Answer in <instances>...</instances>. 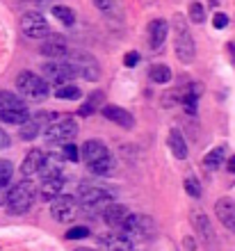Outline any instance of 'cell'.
<instances>
[{"label":"cell","mask_w":235,"mask_h":251,"mask_svg":"<svg viewBox=\"0 0 235 251\" xmlns=\"http://www.w3.org/2000/svg\"><path fill=\"white\" fill-rule=\"evenodd\" d=\"M153 233H156L153 219L146 215H128V219L121 226V235L131 247L137 242H146L149 238H153Z\"/></svg>","instance_id":"cell-3"},{"label":"cell","mask_w":235,"mask_h":251,"mask_svg":"<svg viewBox=\"0 0 235 251\" xmlns=\"http://www.w3.org/2000/svg\"><path fill=\"white\" fill-rule=\"evenodd\" d=\"M126 66H135V64H137V62H139V53H137V50H132V53H128V55H126Z\"/></svg>","instance_id":"cell-35"},{"label":"cell","mask_w":235,"mask_h":251,"mask_svg":"<svg viewBox=\"0 0 235 251\" xmlns=\"http://www.w3.org/2000/svg\"><path fill=\"white\" fill-rule=\"evenodd\" d=\"M62 158L64 160H69V162H78L80 160V153H78V149L69 142V144H64V149H62Z\"/></svg>","instance_id":"cell-31"},{"label":"cell","mask_w":235,"mask_h":251,"mask_svg":"<svg viewBox=\"0 0 235 251\" xmlns=\"http://www.w3.org/2000/svg\"><path fill=\"white\" fill-rule=\"evenodd\" d=\"M128 208L121 203H107L103 208V222L107 226H112V228H121L124 226V222L128 219Z\"/></svg>","instance_id":"cell-15"},{"label":"cell","mask_w":235,"mask_h":251,"mask_svg":"<svg viewBox=\"0 0 235 251\" xmlns=\"http://www.w3.org/2000/svg\"><path fill=\"white\" fill-rule=\"evenodd\" d=\"M185 192H187L189 197L199 199V197H201V183H199L196 178H192V176H189V178H185Z\"/></svg>","instance_id":"cell-29"},{"label":"cell","mask_w":235,"mask_h":251,"mask_svg":"<svg viewBox=\"0 0 235 251\" xmlns=\"http://www.w3.org/2000/svg\"><path fill=\"white\" fill-rule=\"evenodd\" d=\"M112 201L110 192L103 190V187H92L87 185L80 190L78 199H76V203H80L82 210H89V212H96V210H103L105 205Z\"/></svg>","instance_id":"cell-8"},{"label":"cell","mask_w":235,"mask_h":251,"mask_svg":"<svg viewBox=\"0 0 235 251\" xmlns=\"http://www.w3.org/2000/svg\"><path fill=\"white\" fill-rule=\"evenodd\" d=\"M44 75H46V82H52V85H69L76 73H73L71 64L69 62H51V64L44 66Z\"/></svg>","instance_id":"cell-12"},{"label":"cell","mask_w":235,"mask_h":251,"mask_svg":"<svg viewBox=\"0 0 235 251\" xmlns=\"http://www.w3.org/2000/svg\"><path fill=\"white\" fill-rule=\"evenodd\" d=\"M98 100H101V94H94L92 99H89V100L85 103V105L80 107V114H82V117H89V114H92L94 110H96V103H98Z\"/></svg>","instance_id":"cell-32"},{"label":"cell","mask_w":235,"mask_h":251,"mask_svg":"<svg viewBox=\"0 0 235 251\" xmlns=\"http://www.w3.org/2000/svg\"><path fill=\"white\" fill-rule=\"evenodd\" d=\"M169 149L176 155V160H185L187 158V144H185L181 130H171L169 132Z\"/></svg>","instance_id":"cell-22"},{"label":"cell","mask_w":235,"mask_h":251,"mask_svg":"<svg viewBox=\"0 0 235 251\" xmlns=\"http://www.w3.org/2000/svg\"><path fill=\"white\" fill-rule=\"evenodd\" d=\"M7 146H9V135L0 128V149H7Z\"/></svg>","instance_id":"cell-36"},{"label":"cell","mask_w":235,"mask_h":251,"mask_svg":"<svg viewBox=\"0 0 235 251\" xmlns=\"http://www.w3.org/2000/svg\"><path fill=\"white\" fill-rule=\"evenodd\" d=\"M192 226H194V233L206 242V245H212V240H215L212 233L215 231H212V224H210V219L206 212L203 210L192 212Z\"/></svg>","instance_id":"cell-14"},{"label":"cell","mask_w":235,"mask_h":251,"mask_svg":"<svg viewBox=\"0 0 235 251\" xmlns=\"http://www.w3.org/2000/svg\"><path fill=\"white\" fill-rule=\"evenodd\" d=\"M80 153H82V160H85V165L89 167V172L96 174V176H105V174L112 169V155L103 142L89 139V142H85V146H82Z\"/></svg>","instance_id":"cell-1"},{"label":"cell","mask_w":235,"mask_h":251,"mask_svg":"<svg viewBox=\"0 0 235 251\" xmlns=\"http://www.w3.org/2000/svg\"><path fill=\"white\" fill-rule=\"evenodd\" d=\"M52 14H55V19H57V21H62L64 25H71L73 21H76V16H73V9H71V7L55 5V7H52Z\"/></svg>","instance_id":"cell-27"},{"label":"cell","mask_w":235,"mask_h":251,"mask_svg":"<svg viewBox=\"0 0 235 251\" xmlns=\"http://www.w3.org/2000/svg\"><path fill=\"white\" fill-rule=\"evenodd\" d=\"M149 78L153 80V82H157V85H164V82H169V80H171L169 66H164V64H153V66H151V71H149Z\"/></svg>","instance_id":"cell-24"},{"label":"cell","mask_w":235,"mask_h":251,"mask_svg":"<svg viewBox=\"0 0 235 251\" xmlns=\"http://www.w3.org/2000/svg\"><path fill=\"white\" fill-rule=\"evenodd\" d=\"M174 27H176V44H174L176 57L181 62H185V64H189L196 55V46H194V39H192V32H189V27H187L183 16H176V19H174Z\"/></svg>","instance_id":"cell-6"},{"label":"cell","mask_w":235,"mask_h":251,"mask_svg":"<svg viewBox=\"0 0 235 251\" xmlns=\"http://www.w3.org/2000/svg\"><path fill=\"white\" fill-rule=\"evenodd\" d=\"M76 135H78V124H76L73 117H62V119H55L51 126H46V139L48 142L69 144Z\"/></svg>","instance_id":"cell-7"},{"label":"cell","mask_w":235,"mask_h":251,"mask_svg":"<svg viewBox=\"0 0 235 251\" xmlns=\"http://www.w3.org/2000/svg\"><path fill=\"white\" fill-rule=\"evenodd\" d=\"M167 32H169V25H167V21L164 19H156L149 23V44L151 48H160L167 39Z\"/></svg>","instance_id":"cell-18"},{"label":"cell","mask_w":235,"mask_h":251,"mask_svg":"<svg viewBox=\"0 0 235 251\" xmlns=\"http://www.w3.org/2000/svg\"><path fill=\"white\" fill-rule=\"evenodd\" d=\"M44 162H46V155H44V151H39V149H32V151L26 155L23 165H21V174H23V176L27 178V176H32V174L41 172Z\"/></svg>","instance_id":"cell-19"},{"label":"cell","mask_w":235,"mask_h":251,"mask_svg":"<svg viewBox=\"0 0 235 251\" xmlns=\"http://www.w3.org/2000/svg\"><path fill=\"white\" fill-rule=\"evenodd\" d=\"M89 235V228L87 226H73V228H69L66 231V240H82Z\"/></svg>","instance_id":"cell-30"},{"label":"cell","mask_w":235,"mask_h":251,"mask_svg":"<svg viewBox=\"0 0 235 251\" xmlns=\"http://www.w3.org/2000/svg\"><path fill=\"white\" fill-rule=\"evenodd\" d=\"M226 160H229V172L235 174V155H233V158H226Z\"/></svg>","instance_id":"cell-37"},{"label":"cell","mask_w":235,"mask_h":251,"mask_svg":"<svg viewBox=\"0 0 235 251\" xmlns=\"http://www.w3.org/2000/svg\"><path fill=\"white\" fill-rule=\"evenodd\" d=\"M101 114H103L105 119H110L112 124L121 126V128H132V124H135L132 114L128 112V110H124V107H119V105H105V107H101Z\"/></svg>","instance_id":"cell-17"},{"label":"cell","mask_w":235,"mask_h":251,"mask_svg":"<svg viewBox=\"0 0 235 251\" xmlns=\"http://www.w3.org/2000/svg\"><path fill=\"white\" fill-rule=\"evenodd\" d=\"M55 96H57V99H62V100H76V99H80V89L76 85H71V82H69V85H59L57 89H55Z\"/></svg>","instance_id":"cell-25"},{"label":"cell","mask_w":235,"mask_h":251,"mask_svg":"<svg viewBox=\"0 0 235 251\" xmlns=\"http://www.w3.org/2000/svg\"><path fill=\"white\" fill-rule=\"evenodd\" d=\"M76 251H94V249H76Z\"/></svg>","instance_id":"cell-38"},{"label":"cell","mask_w":235,"mask_h":251,"mask_svg":"<svg viewBox=\"0 0 235 251\" xmlns=\"http://www.w3.org/2000/svg\"><path fill=\"white\" fill-rule=\"evenodd\" d=\"M48 119H55V117H52V114L41 112V114H37V117H32V119L23 121V124H21V130H19L21 139H26V142H32V139L39 135L41 126H46L44 121H48Z\"/></svg>","instance_id":"cell-16"},{"label":"cell","mask_w":235,"mask_h":251,"mask_svg":"<svg viewBox=\"0 0 235 251\" xmlns=\"http://www.w3.org/2000/svg\"><path fill=\"white\" fill-rule=\"evenodd\" d=\"M224 160H226V149H224V146H217V149L206 153L203 165L208 167V169H219V167L224 165Z\"/></svg>","instance_id":"cell-23"},{"label":"cell","mask_w":235,"mask_h":251,"mask_svg":"<svg viewBox=\"0 0 235 251\" xmlns=\"http://www.w3.org/2000/svg\"><path fill=\"white\" fill-rule=\"evenodd\" d=\"M76 212H78V203H76V199L73 197H64V194H59L51 201V215L55 222H71L76 217Z\"/></svg>","instance_id":"cell-11"},{"label":"cell","mask_w":235,"mask_h":251,"mask_svg":"<svg viewBox=\"0 0 235 251\" xmlns=\"http://www.w3.org/2000/svg\"><path fill=\"white\" fill-rule=\"evenodd\" d=\"M66 57H69L66 62L71 64L76 75H80V78H85V80H98L101 71H98V62L94 60L92 55L76 53V55H66Z\"/></svg>","instance_id":"cell-10"},{"label":"cell","mask_w":235,"mask_h":251,"mask_svg":"<svg viewBox=\"0 0 235 251\" xmlns=\"http://www.w3.org/2000/svg\"><path fill=\"white\" fill-rule=\"evenodd\" d=\"M94 5H96L98 9H101V12L107 14V12L112 9V0H94Z\"/></svg>","instance_id":"cell-34"},{"label":"cell","mask_w":235,"mask_h":251,"mask_svg":"<svg viewBox=\"0 0 235 251\" xmlns=\"http://www.w3.org/2000/svg\"><path fill=\"white\" fill-rule=\"evenodd\" d=\"M212 23H215V27L217 30H222V27H226L229 25V16H226V14H215V16H212Z\"/></svg>","instance_id":"cell-33"},{"label":"cell","mask_w":235,"mask_h":251,"mask_svg":"<svg viewBox=\"0 0 235 251\" xmlns=\"http://www.w3.org/2000/svg\"><path fill=\"white\" fill-rule=\"evenodd\" d=\"M215 215L222 222L224 228H229L231 233H235V201L229 197L219 199L215 203Z\"/></svg>","instance_id":"cell-13"},{"label":"cell","mask_w":235,"mask_h":251,"mask_svg":"<svg viewBox=\"0 0 235 251\" xmlns=\"http://www.w3.org/2000/svg\"><path fill=\"white\" fill-rule=\"evenodd\" d=\"M189 21H192V23H203V21H206V12H203V5L201 2H189Z\"/></svg>","instance_id":"cell-28"},{"label":"cell","mask_w":235,"mask_h":251,"mask_svg":"<svg viewBox=\"0 0 235 251\" xmlns=\"http://www.w3.org/2000/svg\"><path fill=\"white\" fill-rule=\"evenodd\" d=\"M14 176V167L9 160H0V190H7L9 180Z\"/></svg>","instance_id":"cell-26"},{"label":"cell","mask_w":235,"mask_h":251,"mask_svg":"<svg viewBox=\"0 0 235 251\" xmlns=\"http://www.w3.org/2000/svg\"><path fill=\"white\" fill-rule=\"evenodd\" d=\"M21 30H23V34L30 37V39H46V37H51L48 21L37 12H27L21 16Z\"/></svg>","instance_id":"cell-9"},{"label":"cell","mask_w":235,"mask_h":251,"mask_svg":"<svg viewBox=\"0 0 235 251\" xmlns=\"http://www.w3.org/2000/svg\"><path fill=\"white\" fill-rule=\"evenodd\" d=\"M34 197H37V190H34L32 180H21L12 190L7 192V199H5V208L9 215H23L32 208L34 203Z\"/></svg>","instance_id":"cell-2"},{"label":"cell","mask_w":235,"mask_h":251,"mask_svg":"<svg viewBox=\"0 0 235 251\" xmlns=\"http://www.w3.org/2000/svg\"><path fill=\"white\" fill-rule=\"evenodd\" d=\"M16 89L27 100H44L48 96V82L44 78H39L37 73L30 71H23L16 78Z\"/></svg>","instance_id":"cell-5"},{"label":"cell","mask_w":235,"mask_h":251,"mask_svg":"<svg viewBox=\"0 0 235 251\" xmlns=\"http://www.w3.org/2000/svg\"><path fill=\"white\" fill-rule=\"evenodd\" d=\"M30 119V110L26 103L12 92H0V121L5 124H23Z\"/></svg>","instance_id":"cell-4"},{"label":"cell","mask_w":235,"mask_h":251,"mask_svg":"<svg viewBox=\"0 0 235 251\" xmlns=\"http://www.w3.org/2000/svg\"><path fill=\"white\" fill-rule=\"evenodd\" d=\"M41 55H46L51 60H62V57L69 55V48H66V44L62 39H51L48 37L44 41V46H41Z\"/></svg>","instance_id":"cell-21"},{"label":"cell","mask_w":235,"mask_h":251,"mask_svg":"<svg viewBox=\"0 0 235 251\" xmlns=\"http://www.w3.org/2000/svg\"><path fill=\"white\" fill-rule=\"evenodd\" d=\"M62 190H64V174L52 176V178H44V183H41V197L46 201H52L55 197H59Z\"/></svg>","instance_id":"cell-20"}]
</instances>
